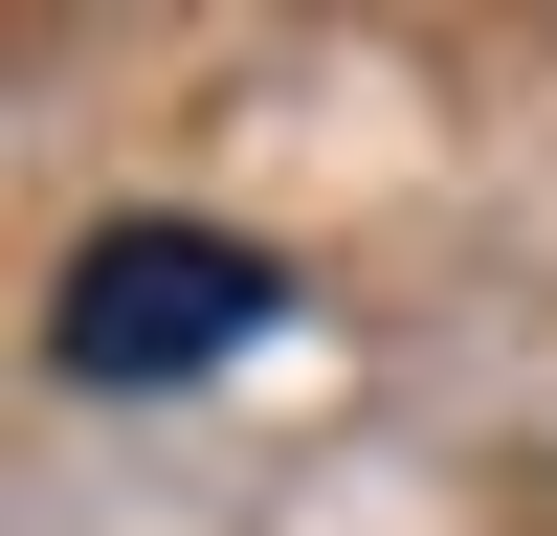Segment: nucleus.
<instances>
[{"mask_svg":"<svg viewBox=\"0 0 557 536\" xmlns=\"http://www.w3.org/2000/svg\"><path fill=\"white\" fill-rule=\"evenodd\" d=\"M268 313H290V268L223 246V223H89L67 291H45V357H67L89 402H157V380H223Z\"/></svg>","mask_w":557,"mask_h":536,"instance_id":"1","label":"nucleus"}]
</instances>
